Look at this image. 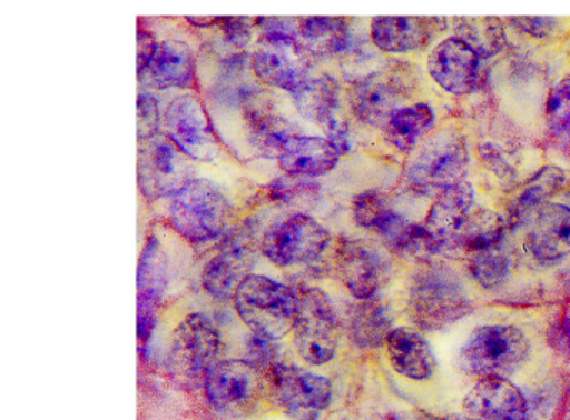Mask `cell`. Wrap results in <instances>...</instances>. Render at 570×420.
<instances>
[{
    "mask_svg": "<svg viewBox=\"0 0 570 420\" xmlns=\"http://www.w3.org/2000/svg\"><path fill=\"white\" fill-rule=\"evenodd\" d=\"M462 280L450 267L432 263L420 270L409 297V316L419 329L440 330L472 312Z\"/></svg>",
    "mask_w": 570,
    "mask_h": 420,
    "instance_id": "obj_1",
    "label": "cell"
},
{
    "mask_svg": "<svg viewBox=\"0 0 570 420\" xmlns=\"http://www.w3.org/2000/svg\"><path fill=\"white\" fill-rule=\"evenodd\" d=\"M233 302L239 319L255 336L273 342L293 332L298 297L285 283L252 273L243 280Z\"/></svg>",
    "mask_w": 570,
    "mask_h": 420,
    "instance_id": "obj_2",
    "label": "cell"
},
{
    "mask_svg": "<svg viewBox=\"0 0 570 420\" xmlns=\"http://www.w3.org/2000/svg\"><path fill=\"white\" fill-rule=\"evenodd\" d=\"M530 357V342L515 326L476 327L460 350L463 370L480 379H509Z\"/></svg>",
    "mask_w": 570,
    "mask_h": 420,
    "instance_id": "obj_3",
    "label": "cell"
},
{
    "mask_svg": "<svg viewBox=\"0 0 570 420\" xmlns=\"http://www.w3.org/2000/svg\"><path fill=\"white\" fill-rule=\"evenodd\" d=\"M232 206L225 193L206 179L186 183L169 207L173 229L193 243L212 242L226 232Z\"/></svg>",
    "mask_w": 570,
    "mask_h": 420,
    "instance_id": "obj_4",
    "label": "cell"
},
{
    "mask_svg": "<svg viewBox=\"0 0 570 420\" xmlns=\"http://www.w3.org/2000/svg\"><path fill=\"white\" fill-rule=\"evenodd\" d=\"M265 23L259 49L253 53V70L268 86L296 93L306 82V49L298 32L279 19H262Z\"/></svg>",
    "mask_w": 570,
    "mask_h": 420,
    "instance_id": "obj_5",
    "label": "cell"
},
{
    "mask_svg": "<svg viewBox=\"0 0 570 420\" xmlns=\"http://www.w3.org/2000/svg\"><path fill=\"white\" fill-rule=\"evenodd\" d=\"M469 169L465 137L453 129L430 137L406 169V182L420 193H439L463 182Z\"/></svg>",
    "mask_w": 570,
    "mask_h": 420,
    "instance_id": "obj_6",
    "label": "cell"
},
{
    "mask_svg": "<svg viewBox=\"0 0 570 420\" xmlns=\"http://www.w3.org/2000/svg\"><path fill=\"white\" fill-rule=\"evenodd\" d=\"M298 312L293 342L299 357L312 366H323L335 357L340 322L335 306L323 290L308 287L296 292Z\"/></svg>",
    "mask_w": 570,
    "mask_h": 420,
    "instance_id": "obj_7",
    "label": "cell"
},
{
    "mask_svg": "<svg viewBox=\"0 0 570 420\" xmlns=\"http://www.w3.org/2000/svg\"><path fill=\"white\" fill-rule=\"evenodd\" d=\"M328 230L306 213H295L266 230L262 250L278 267L299 266L320 259L328 249Z\"/></svg>",
    "mask_w": 570,
    "mask_h": 420,
    "instance_id": "obj_8",
    "label": "cell"
},
{
    "mask_svg": "<svg viewBox=\"0 0 570 420\" xmlns=\"http://www.w3.org/2000/svg\"><path fill=\"white\" fill-rule=\"evenodd\" d=\"M273 392L276 402L295 420H320L333 399L326 377L293 363H272Z\"/></svg>",
    "mask_w": 570,
    "mask_h": 420,
    "instance_id": "obj_9",
    "label": "cell"
},
{
    "mask_svg": "<svg viewBox=\"0 0 570 420\" xmlns=\"http://www.w3.org/2000/svg\"><path fill=\"white\" fill-rule=\"evenodd\" d=\"M195 167L191 159L166 136L142 140L139 147V187L148 199L175 197L191 182Z\"/></svg>",
    "mask_w": 570,
    "mask_h": 420,
    "instance_id": "obj_10",
    "label": "cell"
},
{
    "mask_svg": "<svg viewBox=\"0 0 570 420\" xmlns=\"http://www.w3.org/2000/svg\"><path fill=\"white\" fill-rule=\"evenodd\" d=\"M165 136L191 160L209 162L218 156V137L205 106L196 96L171 100L165 112Z\"/></svg>",
    "mask_w": 570,
    "mask_h": 420,
    "instance_id": "obj_11",
    "label": "cell"
},
{
    "mask_svg": "<svg viewBox=\"0 0 570 420\" xmlns=\"http://www.w3.org/2000/svg\"><path fill=\"white\" fill-rule=\"evenodd\" d=\"M219 340L218 327L205 313L186 317L173 333L169 353L173 370L189 379L205 380L206 372L216 363Z\"/></svg>",
    "mask_w": 570,
    "mask_h": 420,
    "instance_id": "obj_12",
    "label": "cell"
},
{
    "mask_svg": "<svg viewBox=\"0 0 570 420\" xmlns=\"http://www.w3.org/2000/svg\"><path fill=\"white\" fill-rule=\"evenodd\" d=\"M295 96L299 112L315 120L333 149L343 156L350 152L348 123L340 112V87L330 77L309 79Z\"/></svg>",
    "mask_w": 570,
    "mask_h": 420,
    "instance_id": "obj_13",
    "label": "cell"
},
{
    "mask_svg": "<svg viewBox=\"0 0 570 420\" xmlns=\"http://www.w3.org/2000/svg\"><path fill=\"white\" fill-rule=\"evenodd\" d=\"M480 63L482 59L479 53L469 43L452 36L436 43L435 49L430 52L426 67L430 77L445 92L465 96L479 87Z\"/></svg>",
    "mask_w": 570,
    "mask_h": 420,
    "instance_id": "obj_14",
    "label": "cell"
},
{
    "mask_svg": "<svg viewBox=\"0 0 570 420\" xmlns=\"http://www.w3.org/2000/svg\"><path fill=\"white\" fill-rule=\"evenodd\" d=\"M205 393L218 410L238 409L262 390V377L249 360H222L206 372Z\"/></svg>",
    "mask_w": 570,
    "mask_h": 420,
    "instance_id": "obj_15",
    "label": "cell"
},
{
    "mask_svg": "<svg viewBox=\"0 0 570 420\" xmlns=\"http://www.w3.org/2000/svg\"><path fill=\"white\" fill-rule=\"evenodd\" d=\"M336 263L346 289L360 300L373 299L389 272V263L382 253L360 240H345L340 246Z\"/></svg>",
    "mask_w": 570,
    "mask_h": 420,
    "instance_id": "obj_16",
    "label": "cell"
},
{
    "mask_svg": "<svg viewBox=\"0 0 570 420\" xmlns=\"http://www.w3.org/2000/svg\"><path fill=\"white\" fill-rule=\"evenodd\" d=\"M525 249L543 266L566 259L570 253V207L546 203L527 233Z\"/></svg>",
    "mask_w": 570,
    "mask_h": 420,
    "instance_id": "obj_17",
    "label": "cell"
},
{
    "mask_svg": "<svg viewBox=\"0 0 570 420\" xmlns=\"http://www.w3.org/2000/svg\"><path fill=\"white\" fill-rule=\"evenodd\" d=\"M463 409L473 420H527L525 397L509 379H480Z\"/></svg>",
    "mask_w": 570,
    "mask_h": 420,
    "instance_id": "obj_18",
    "label": "cell"
},
{
    "mask_svg": "<svg viewBox=\"0 0 570 420\" xmlns=\"http://www.w3.org/2000/svg\"><path fill=\"white\" fill-rule=\"evenodd\" d=\"M443 27L439 17H375L372 40L383 52H413L429 46Z\"/></svg>",
    "mask_w": 570,
    "mask_h": 420,
    "instance_id": "obj_19",
    "label": "cell"
},
{
    "mask_svg": "<svg viewBox=\"0 0 570 420\" xmlns=\"http://www.w3.org/2000/svg\"><path fill=\"white\" fill-rule=\"evenodd\" d=\"M338 159L340 153L328 140L303 133L292 137L278 156L283 172L293 179L325 176L335 169Z\"/></svg>",
    "mask_w": 570,
    "mask_h": 420,
    "instance_id": "obj_20",
    "label": "cell"
},
{
    "mask_svg": "<svg viewBox=\"0 0 570 420\" xmlns=\"http://www.w3.org/2000/svg\"><path fill=\"white\" fill-rule=\"evenodd\" d=\"M402 99L399 86L380 73L360 80L350 92V106L356 119L366 126L382 129H385L393 113L400 109L399 103Z\"/></svg>",
    "mask_w": 570,
    "mask_h": 420,
    "instance_id": "obj_21",
    "label": "cell"
},
{
    "mask_svg": "<svg viewBox=\"0 0 570 420\" xmlns=\"http://www.w3.org/2000/svg\"><path fill=\"white\" fill-rule=\"evenodd\" d=\"M473 202L475 193L466 180L436 193L435 202L430 207L423 226L439 240L442 250L446 249L466 217L472 213Z\"/></svg>",
    "mask_w": 570,
    "mask_h": 420,
    "instance_id": "obj_22",
    "label": "cell"
},
{
    "mask_svg": "<svg viewBox=\"0 0 570 420\" xmlns=\"http://www.w3.org/2000/svg\"><path fill=\"white\" fill-rule=\"evenodd\" d=\"M390 362L400 376L412 380H426L436 367L432 347L425 337L412 327H396L386 340Z\"/></svg>",
    "mask_w": 570,
    "mask_h": 420,
    "instance_id": "obj_23",
    "label": "cell"
},
{
    "mask_svg": "<svg viewBox=\"0 0 570 420\" xmlns=\"http://www.w3.org/2000/svg\"><path fill=\"white\" fill-rule=\"evenodd\" d=\"M252 269V253L243 243H232L209 260L203 270V287L218 300H235L236 292Z\"/></svg>",
    "mask_w": 570,
    "mask_h": 420,
    "instance_id": "obj_24",
    "label": "cell"
},
{
    "mask_svg": "<svg viewBox=\"0 0 570 420\" xmlns=\"http://www.w3.org/2000/svg\"><path fill=\"white\" fill-rule=\"evenodd\" d=\"M195 56L188 43L165 40L159 43L142 76L146 73L156 89H188L195 82Z\"/></svg>",
    "mask_w": 570,
    "mask_h": 420,
    "instance_id": "obj_25",
    "label": "cell"
},
{
    "mask_svg": "<svg viewBox=\"0 0 570 420\" xmlns=\"http://www.w3.org/2000/svg\"><path fill=\"white\" fill-rule=\"evenodd\" d=\"M353 217H355L356 226L379 233L389 246H393V242L402 236L403 230L410 226L409 220L396 213L390 207L389 200L376 190H366L355 197Z\"/></svg>",
    "mask_w": 570,
    "mask_h": 420,
    "instance_id": "obj_26",
    "label": "cell"
},
{
    "mask_svg": "<svg viewBox=\"0 0 570 420\" xmlns=\"http://www.w3.org/2000/svg\"><path fill=\"white\" fill-rule=\"evenodd\" d=\"M507 222L502 216L492 210H475L466 217L459 232L450 240L446 249L465 250L466 253L493 249L502 246Z\"/></svg>",
    "mask_w": 570,
    "mask_h": 420,
    "instance_id": "obj_27",
    "label": "cell"
},
{
    "mask_svg": "<svg viewBox=\"0 0 570 420\" xmlns=\"http://www.w3.org/2000/svg\"><path fill=\"white\" fill-rule=\"evenodd\" d=\"M435 127V113L429 103L400 107L385 126V137L400 152H412L419 140Z\"/></svg>",
    "mask_w": 570,
    "mask_h": 420,
    "instance_id": "obj_28",
    "label": "cell"
},
{
    "mask_svg": "<svg viewBox=\"0 0 570 420\" xmlns=\"http://www.w3.org/2000/svg\"><path fill=\"white\" fill-rule=\"evenodd\" d=\"M566 182V173L556 166H546L525 183L519 196L510 203V223L522 222L527 216L539 212L550 197L556 196Z\"/></svg>",
    "mask_w": 570,
    "mask_h": 420,
    "instance_id": "obj_29",
    "label": "cell"
},
{
    "mask_svg": "<svg viewBox=\"0 0 570 420\" xmlns=\"http://www.w3.org/2000/svg\"><path fill=\"white\" fill-rule=\"evenodd\" d=\"M298 36L306 52L328 57L345 49L348 27L340 17H308L299 20Z\"/></svg>",
    "mask_w": 570,
    "mask_h": 420,
    "instance_id": "obj_30",
    "label": "cell"
},
{
    "mask_svg": "<svg viewBox=\"0 0 570 420\" xmlns=\"http://www.w3.org/2000/svg\"><path fill=\"white\" fill-rule=\"evenodd\" d=\"M455 37L469 43L480 59H490L507 46L505 30L495 17H465L455 22Z\"/></svg>",
    "mask_w": 570,
    "mask_h": 420,
    "instance_id": "obj_31",
    "label": "cell"
},
{
    "mask_svg": "<svg viewBox=\"0 0 570 420\" xmlns=\"http://www.w3.org/2000/svg\"><path fill=\"white\" fill-rule=\"evenodd\" d=\"M392 317L379 300H365L352 319V337L363 349H379L392 333Z\"/></svg>",
    "mask_w": 570,
    "mask_h": 420,
    "instance_id": "obj_32",
    "label": "cell"
},
{
    "mask_svg": "<svg viewBox=\"0 0 570 420\" xmlns=\"http://www.w3.org/2000/svg\"><path fill=\"white\" fill-rule=\"evenodd\" d=\"M298 133L302 132L289 120L272 113L255 116L249 120L253 147H256L263 156L278 157L283 146Z\"/></svg>",
    "mask_w": 570,
    "mask_h": 420,
    "instance_id": "obj_33",
    "label": "cell"
},
{
    "mask_svg": "<svg viewBox=\"0 0 570 420\" xmlns=\"http://www.w3.org/2000/svg\"><path fill=\"white\" fill-rule=\"evenodd\" d=\"M469 270L483 289H497L509 276V257L500 250V247L480 250V252L470 253Z\"/></svg>",
    "mask_w": 570,
    "mask_h": 420,
    "instance_id": "obj_34",
    "label": "cell"
},
{
    "mask_svg": "<svg viewBox=\"0 0 570 420\" xmlns=\"http://www.w3.org/2000/svg\"><path fill=\"white\" fill-rule=\"evenodd\" d=\"M547 127L556 136L570 133V73L550 90L546 106Z\"/></svg>",
    "mask_w": 570,
    "mask_h": 420,
    "instance_id": "obj_35",
    "label": "cell"
},
{
    "mask_svg": "<svg viewBox=\"0 0 570 420\" xmlns=\"http://www.w3.org/2000/svg\"><path fill=\"white\" fill-rule=\"evenodd\" d=\"M159 116L158 102L155 97L149 93H139L138 99V137L139 140H149L153 137L159 136Z\"/></svg>",
    "mask_w": 570,
    "mask_h": 420,
    "instance_id": "obj_36",
    "label": "cell"
},
{
    "mask_svg": "<svg viewBox=\"0 0 570 420\" xmlns=\"http://www.w3.org/2000/svg\"><path fill=\"white\" fill-rule=\"evenodd\" d=\"M510 23L535 39L552 36L559 27V20L553 17H517V19H510Z\"/></svg>",
    "mask_w": 570,
    "mask_h": 420,
    "instance_id": "obj_37",
    "label": "cell"
},
{
    "mask_svg": "<svg viewBox=\"0 0 570 420\" xmlns=\"http://www.w3.org/2000/svg\"><path fill=\"white\" fill-rule=\"evenodd\" d=\"M222 29L225 39L233 46L245 47L252 40V20L245 17H223Z\"/></svg>",
    "mask_w": 570,
    "mask_h": 420,
    "instance_id": "obj_38",
    "label": "cell"
},
{
    "mask_svg": "<svg viewBox=\"0 0 570 420\" xmlns=\"http://www.w3.org/2000/svg\"><path fill=\"white\" fill-rule=\"evenodd\" d=\"M159 43L156 42L155 36L148 30H139L138 32V76L141 77L146 67L151 62L158 50Z\"/></svg>",
    "mask_w": 570,
    "mask_h": 420,
    "instance_id": "obj_39",
    "label": "cell"
},
{
    "mask_svg": "<svg viewBox=\"0 0 570 420\" xmlns=\"http://www.w3.org/2000/svg\"><path fill=\"white\" fill-rule=\"evenodd\" d=\"M557 342H559L560 350H563L570 357V317L563 320L562 326H560Z\"/></svg>",
    "mask_w": 570,
    "mask_h": 420,
    "instance_id": "obj_40",
    "label": "cell"
},
{
    "mask_svg": "<svg viewBox=\"0 0 570 420\" xmlns=\"http://www.w3.org/2000/svg\"><path fill=\"white\" fill-rule=\"evenodd\" d=\"M396 420H453V419H446V417L430 416V413L420 412V410H415V412L405 413V416L399 417V419H396Z\"/></svg>",
    "mask_w": 570,
    "mask_h": 420,
    "instance_id": "obj_41",
    "label": "cell"
},
{
    "mask_svg": "<svg viewBox=\"0 0 570 420\" xmlns=\"http://www.w3.org/2000/svg\"><path fill=\"white\" fill-rule=\"evenodd\" d=\"M189 22L195 23V26H202V27H208V26H215V23H222V19H195V17H188Z\"/></svg>",
    "mask_w": 570,
    "mask_h": 420,
    "instance_id": "obj_42",
    "label": "cell"
},
{
    "mask_svg": "<svg viewBox=\"0 0 570 420\" xmlns=\"http://www.w3.org/2000/svg\"><path fill=\"white\" fill-rule=\"evenodd\" d=\"M566 149H567V152L570 153V133H569V139H567V146H566Z\"/></svg>",
    "mask_w": 570,
    "mask_h": 420,
    "instance_id": "obj_43",
    "label": "cell"
}]
</instances>
